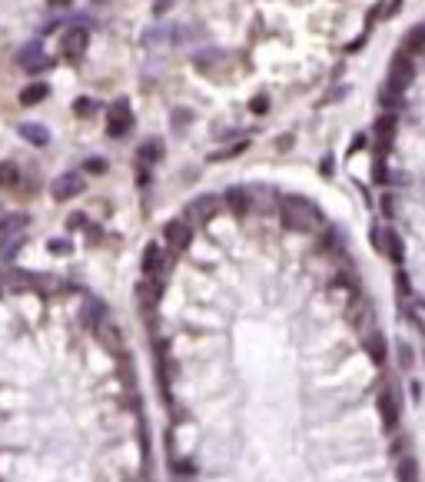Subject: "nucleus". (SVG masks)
<instances>
[{
    "mask_svg": "<svg viewBox=\"0 0 425 482\" xmlns=\"http://www.w3.org/2000/svg\"><path fill=\"white\" fill-rule=\"evenodd\" d=\"M20 246H23V233H10V237H3V250H0V257H3V260H14Z\"/></svg>",
    "mask_w": 425,
    "mask_h": 482,
    "instance_id": "obj_22",
    "label": "nucleus"
},
{
    "mask_svg": "<svg viewBox=\"0 0 425 482\" xmlns=\"http://www.w3.org/2000/svg\"><path fill=\"white\" fill-rule=\"evenodd\" d=\"M163 243H167L173 253L189 250V243H193V226H189V220H169L163 226Z\"/></svg>",
    "mask_w": 425,
    "mask_h": 482,
    "instance_id": "obj_4",
    "label": "nucleus"
},
{
    "mask_svg": "<svg viewBox=\"0 0 425 482\" xmlns=\"http://www.w3.org/2000/svg\"><path fill=\"white\" fill-rule=\"evenodd\" d=\"M47 3H50V7H56V10H63V7H70L74 0H47Z\"/></svg>",
    "mask_w": 425,
    "mask_h": 482,
    "instance_id": "obj_31",
    "label": "nucleus"
},
{
    "mask_svg": "<svg viewBox=\"0 0 425 482\" xmlns=\"http://www.w3.org/2000/svg\"><path fill=\"white\" fill-rule=\"evenodd\" d=\"M249 110H253V113H266V110H269V97H266V93H256V97L249 100Z\"/></svg>",
    "mask_w": 425,
    "mask_h": 482,
    "instance_id": "obj_25",
    "label": "nucleus"
},
{
    "mask_svg": "<svg viewBox=\"0 0 425 482\" xmlns=\"http://www.w3.org/2000/svg\"><path fill=\"white\" fill-rule=\"evenodd\" d=\"M83 319H87V326H100L103 319H107V310H103V303H96V299H87V310H83Z\"/></svg>",
    "mask_w": 425,
    "mask_h": 482,
    "instance_id": "obj_21",
    "label": "nucleus"
},
{
    "mask_svg": "<svg viewBox=\"0 0 425 482\" xmlns=\"http://www.w3.org/2000/svg\"><path fill=\"white\" fill-rule=\"evenodd\" d=\"M83 167H87V173H103V170H107V163H103V160H96V157H93V160H87V163H83Z\"/></svg>",
    "mask_w": 425,
    "mask_h": 482,
    "instance_id": "obj_28",
    "label": "nucleus"
},
{
    "mask_svg": "<svg viewBox=\"0 0 425 482\" xmlns=\"http://www.w3.org/2000/svg\"><path fill=\"white\" fill-rule=\"evenodd\" d=\"M412 80H415V57H408L406 50H399L395 60H392V67H388V80H386L382 100H395L406 87H412Z\"/></svg>",
    "mask_w": 425,
    "mask_h": 482,
    "instance_id": "obj_2",
    "label": "nucleus"
},
{
    "mask_svg": "<svg viewBox=\"0 0 425 482\" xmlns=\"http://www.w3.org/2000/svg\"><path fill=\"white\" fill-rule=\"evenodd\" d=\"M129 130H133V113H129L127 100H116L110 110H107V133H110L113 140H120Z\"/></svg>",
    "mask_w": 425,
    "mask_h": 482,
    "instance_id": "obj_3",
    "label": "nucleus"
},
{
    "mask_svg": "<svg viewBox=\"0 0 425 482\" xmlns=\"http://www.w3.org/2000/svg\"><path fill=\"white\" fill-rule=\"evenodd\" d=\"M402 50H406L408 57H422L425 54V27H422V23H419V27H412V30L406 34Z\"/></svg>",
    "mask_w": 425,
    "mask_h": 482,
    "instance_id": "obj_13",
    "label": "nucleus"
},
{
    "mask_svg": "<svg viewBox=\"0 0 425 482\" xmlns=\"http://www.w3.org/2000/svg\"><path fill=\"white\" fill-rule=\"evenodd\" d=\"M279 220L286 230H293V233H313L315 226L322 223V210L313 203V200H306V197H282V203H279Z\"/></svg>",
    "mask_w": 425,
    "mask_h": 482,
    "instance_id": "obj_1",
    "label": "nucleus"
},
{
    "mask_svg": "<svg viewBox=\"0 0 425 482\" xmlns=\"http://www.w3.org/2000/svg\"><path fill=\"white\" fill-rule=\"evenodd\" d=\"M0 223H3V217H0Z\"/></svg>",
    "mask_w": 425,
    "mask_h": 482,
    "instance_id": "obj_33",
    "label": "nucleus"
},
{
    "mask_svg": "<svg viewBox=\"0 0 425 482\" xmlns=\"http://www.w3.org/2000/svg\"><path fill=\"white\" fill-rule=\"evenodd\" d=\"M136 299H140V310H143V313H153V306H156V303H160V279H143V283H140V286H136Z\"/></svg>",
    "mask_w": 425,
    "mask_h": 482,
    "instance_id": "obj_12",
    "label": "nucleus"
},
{
    "mask_svg": "<svg viewBox=\"0 0 425 482\" xmlns=\"http://www.w3.org/2000/svg\"><path fill=\"white\" fill-rule=\"evenodd\" d=\"M169 3H173V0H156V3H153V10H156V14H167Z\"/></svg>",
    "mask_w": 425,
    "mask_h": 482,
    "instance_id": "obj_30",
    "label": "nucleus"
},
{
    "mask_svg": "<svg viewBox=\"0 0 425 482\" xmlns=\"http://www.w3.org/2000/svg\"><path fill=\"white\" fill-rule=\"evenodd\" d=\"M47 83H30V87H23V93H20V103L23 107H34V103H40V100H47Z\"/></svg>",
    "mask_w": 425,
    "mask_h": 482,
    "instance_id": "obj_19",
    "label": "nucleus"
},
{
    "mask_svg": "<svg viewBox=\"0 0 425 482\" xmlns=\"http://www.w3.org/2000/svg\"><path fill=\"white\" fill-rule=\"evenodd\" d=\"M87 43H90V34L83 27H74V30H67L63 40H60V54L70 57V60H80L83 50H87Z\"/></svg>",
    "mask_w": 425,
    "mask_h": 482,
    "instance_id": "obj_9",
    "label": "nucleus"
},
{
    "mask_svg": "<svg viewBox=\"0 0 425 482\" xmlns=\"http://www.w3.org/2000/svg\"><path fill=\"white\" fill-rule=\"evenodd\" d=\"M90 107H93L90 100H76V103H74V110H76V113H80V110H90Z\"/></svg>",
    "mask_w": 425,
    "mask_h": 482,
    "instance_id": "obj_32",
    "label": "nucleus"
},
{
    "mask_svg": "<svg viewBox=\"0 0 425 482\" xmlns=\"http://www.w3.org/2000/svg\"><path fill=\"white\" fill-rule=\"evenodd\" d=\"M226 206H229L236 217H246V213H249V193L240 190V186H229V190H226Z\"/></svg>",
    "mask_w": 425,
    "mask_h": 482,
    "instance_id": "obj_14",
    "label": "nucleus"
},
{
    "mask_svg": "<svg viewBox=\"0 0 425 482\" xmlns=\"http://www.w3.org/2000/svg\"><path fill=\"white\" fill-rule=\"evenodd\" d=\"M20 186V167L17 163H0V190Z\"/></svg>",
    "mask_w": 425,
    "mask_h": 482,
    "instance_id": "obj_20",
    "label": "nucleus"
},
{
    "mask_svg": "<svg viewBox=\"0 0 425 482\" xmlns=\"http://www.w3.org/2000/svg\"><path fill=\"white\" fill-rule=\"evenodd\" d=\"M415 476H419V465H415V459H399V482H415Z\"/></svg>",
    "mask_w": 425,
    "mask_h": 482,
    "instance_id": "obj_23",
    "label": "nucleus"
},
{
    "mask_svg": "<svg viewBox=\"0 0 425 482\" xmlns=\"http://www.w3.org/2000/svg\"><path fill=\"white\" fill-rule=\"evenodd\" d=\"M67 226H70V230H83V226H87V217H80V213H74V217L67 220Z\"/></svg>",
    "mask_w": 425,
    "mask_h": 482,
    "instance_id": "obj_29",
    "label": "nucleus"
},
{
    "mask_svg": "<svg viewBox=\"0 0 425 482\" xmlns=\"http://www.w3.org/2000/svg\"><path fill=\"white\" fill-rule=\"evenodd\" d=\"M173 469H176L180 476H183V472H186V476H193V472H196V465H193V463H180V459H173Z\"/></svg>",
    "mask_w": 425,
    "mask_h": 482,
    "instance_id": "obj_27",
    "label": "nucleus"
},
{
    "mask_svg": "<svg viewBox=\"0 0 425 482\" xmlns=\"http://www.w3.org/2000/svg\"><path fill=\"white\" fill-rule=\"evenodd\" d=\"M399 412H402V406H399V396H395V390H392V386H386V390L379 392V416H382V423H386L388 432L399 426Z\"/></svg>",
    "mask_w": 425,
    "mask_h": 482,
    "instance_id": "obj_8",
    "label": "nucleus"
},
{
    "mask_svg": "<svg viewBox=\"0 0 425 482\" xmlns=\"http://www.w3.org/2000/svg\"><path fill=\"white\" fill-rule=\"evenodd\" d=\"M160 157H163V147H160V143H143V147H140V160H143V163H153V160H160Z\"/></svg>",
    "mask_w": 425,
    "mask_h": 482,
    "instance_id": "obj_24",
    "label": "nucleus"
},
{
    "mask_svg": "<svg viewBox=\"0 0 425 482\" xmlns=\"http://www.w3.org/2000/svg\"><path fill=\"white\" fill-rule=\"evenodd\" d=\"M372 240H375V250L379 253H386L392 263H402V240H399V233L395 230H372Z\"/></svg>",
    "mask_w": 425,
    "mask_h": 482,
    "instance_id": "obj_10",
    "label": "nucleus"
},
{
    "mask_svg": "<svg viewBox=\"0 0 425 482\" xmlns=\"http://www.w3.org/2000/svg\"><path fill=\"white\" fill-rule=\"evenodd\" d=\"M375 137H379V147L388 150L392 137H395V117H392V113H386V117L375 120Z\"/></svg>",
    "mask_w": 425,
    "mask_h": 482,
    "instance_id": "obj_15",
    "label": "nucleus"
},
{
    "mask_svg": "<svg viewBox=\"0 0 425 482\" xmlns=\"http://www.w3.org/2000/svg\"><path fill=\"white\" fill-rule=\"evenodd\" d=\"M76 193H83V177L80 173H60L50 186V197H54L56 203H67V200H74Z\"/></svg>",
    "mask_w": 425,
    "mask_h": 482,
    "instance_id": "obj_5",
    "label": "nucleus"
},
{
    "mask_svg": "<svg viewBox=\"0 0 425 482\" xmlns=\"http://www.w3.org/2000/svg\"><path fill=\"white\" fill-rule=\"evenodd\" d=\"M47 246H50V253H56V257H70V243L67 240H50Z\"/></svg>",
    "mask_w": 425,
    "mask_h": 482,
    "instance_id": "obj_26",
    "label": "nucleus"
},
{
    "mask_svg": "<svg viewBox=\"0 0 425 482\" xmlns=\"http://www.w3.org/2000/svg\"><path fill=\"white\" fill-rule=\"evenodd\" d=\"M20 137L30 140L34 147H47V140H50V133H47L43 123H20Z\"/></svg>",
    "mask_w": 425,
    "mask_h": 482,
    "instance_id": "obj_16",
    "label": "nucleus"
},
{
    "mask_svg": "<svg viewBox=\"0 0 425 482\" xmlns=\"http://www.w3.org/2000/svg\"><path fill=\"white\" fill-rule=\"evenodd\" d=\"M167 250L160 246V243H147V250H143V277L149 279H160L167 273Z\"/></svg>",
    "mask_w": 425,
    "mask_h": 482,
    "instance_id": "obj_6",
    "label": "nucleus"
},
{
    "mask_svg": "<svg viewBox=\"0 0 425 482\" xmlns=\"http://www.w3.org/2000/svg\"><path fill=\"white\" fill-rule=\"evenodd\" d=\"M20 67L27 70V74H37V70H43V67H50V57L43 54V47H40V40H30L27 47H20Z\"/></svg>",
    "mask_w": 425,
    "mask_h": 482,
    "instance_id": "obj_7",
    "label": "nucleus"
},
{
    "mask_svg": "<svg viewBox=\"0 0 425 482\" xmlns=\"http://www.w3.org/2000/svg\"><path fill=\"white\" fill-rule=\"evenodd\" d=\"M220 213V200L216 197H196L193 203L186 206V220H193V223H206V220H213Z\"/></svg>",
    "mask_w": 425,
    "mask_h": 482,
    "instance_id": "obj_11",
    "label": "nucleus"
},
{
    "mask_svg": "<svg viewBox=\"0 0 425 482\" xmlns=\"http://www.w3.org/2000/svg\"><path fill=\"white\" fill-rule=\"evenodd\" d=\"M366 352H369V359L375 363V366H382V363H386V339H382L379 333L366 336Z\"/></svg>",
    "mask_w": 425,
    "mask_h": 482,
    "instance_id": "obj_17",
    "label": "nucleus"
},
{
    "mask_svg": "<svg viewBox=\"0 0 425 482\" xmlns=\"http://www.w3.org/2000/svg\"><path fill=\"white\" fill-rule=\"evenodd\" d=\"M96 330H100V339H103V343H107L113 352H123V339H120V333H116V326H113V323H107V319H103Z\"/></svg>",
    "mask_w": 425,
    "mask_h": 482,
    "instance_id": "obj_18",
    "label": "nucleus"
}]
</instances>
